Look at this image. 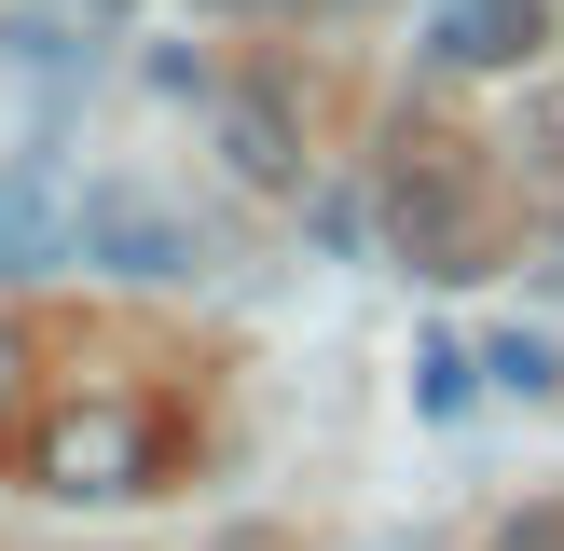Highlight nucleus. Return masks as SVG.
<instances>
[{
    "label": "nucleus",
    "instance_id": "nucleus-1",
    "mask_svg": "<svg viewBox=\"0 0 564 551\" xmlns=\"http://www.w3.org/2000/svg\"><path fill=\"white\" fill-rule=\"evenodd\" d=\"M152 413L124 400V386H83V400H55L42 428H28V483L69 496V510H110V496H152Z\"/></svg>",
    "mask_w": 564,
    "mask_h": 551
},
{
    "label": "nucleus",
    "instance_id": "nucleus-2",
    "mask_svg": "<svg viewBox=\"0 0 564 551\" xmlns=\"http://www.w3.org/2000/svg\"><path fill=\"white\" fill-rule=\"evenodd\" d=\"M69 248H83L97 276H138V290H180V276H207V235H193L165 193H138V180L83 193V207H69Z\"/></svg>",
    "mask_w": 564,
    "mask_h": 551
},
{
    "label": "nucleus",
    "instance_id": "nucleus-3",
    "mask_svg": "<svg viewBox=\"0 0 564 551\" xmlns=\"http://www.w3.org/2000/svg\"><path fill=\"white\" fill-rule=\"evenodd\" d=\"M400 262L413 276H482V193L455 180V165H400Z\"/></svg>",
    "mask_w": 564,
    "mask_h": 551
},
{
    "label": "nucleus",
    "instance_id": "nucleus-4",
    "mask_svg": "<svg viewBox=\"0 0 564 551\" xmlns=\"http://www.w3.org/2000/svg\"><path fill=\"white\" fill-rule=\"evenodd\" d=\"M538 42H551V0H441V14H427L441 69H523Z\"/></svg>",
    "mask_w": 564,
    "mask_h": 551
},
{
    "label": "nucleus",
    "instance_id": "nucleus-5",
    "mask_svg": "<svg viewBox=\"0 0 564 551\" xmlns=\"http://www.w3.org/2000/svg\"><path fill=\"white\" fill-rule=\"evenodd\" d=\"M220 152H235V180H262V193H303V125L262 97V83H235V97H220Z\"/></svg>",
    "mask_w": 564,
    "mask_h": 551
},
{
    "label": "nucleus",
    "instance_id": "nucleus-6",
    "mask_svg": "<svg viewBox=\"0 0 564 551\" xmlns=\"http://www.w3.org/2000/svg\"><path fill=\"white\" fill-rule=\"evenodd\" d=\"M413 400H427V413H468V400H482V358H468V345H413Z\"/></svg>",
    "mask_w": 564,
    "mask_h": 551
},
{
    "label": "nucleus",
    "instance_id": "nucleus-7",
    "mask_svg": "<svg viewBox=\"0 0 564 551\" xmlns=\"http://www.w3.org/2000/svg\"><path fill=\"white\" fill-rule=\"evenodd\" d=\"M482 372H496V386H510V400H551V386H564V372H551V345H538V331H496V345H482Z\"/></svg>",
    "mask_w": 564,
    "mask_h": 551
},
{
    "label": "nucleus",
    "instance_id": "nucleus-8",
    "mask_svg": "<svg viewBox=\"0 0 564 551\" xmlns=\"http://www.w3.org/2000/svg\"><path fill=\"white\" fill-rule=\"evenodd\" d=\"M42 248H55V220H42V207H28V193H14V180H0V276H14V262H42Z\"/></svg>",
    "mask_w": 564,
    "mask_h": 551
},
{
    "label": "nucleus",
    "instance_id": "nucleus-9",
    "mask_svg": "<svg viewBox=\"0 0 564 551\" xmlns=\"http://www.w3.org/2000/svg\"><path fill=\"white\" fill-rule=\"evenodd\" d=\"M28 372H42V358H28V331H14V317H0V441H14V428H28Z\"/></svg>",
    "mask_w": 564,
    "mask_h": 551
}]
</instances>
